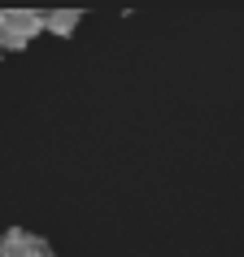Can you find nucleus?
<instances>
[{"mask_svg": "<svg viewBox=\"0 0 244 257\" xmlns=\"http://www.w3.org/2000/svg\"><path fill=\"white\" fill-rule=\"evenodd\" d=\"M35 35H44V14H31V9H5L0 14V53H18Z\"/></svg>", "mask_w": 244, "mask_h": 257, "instance_id": "obj_1", "label": "nucleus"}, {"mask_svg": "<svg viewBox=\"0 0 244 257\" xmlns=\"http://www.w3.org/2000/svg\"><path fill=\"white\" fill-rule=\"evenodd\" d=\"M0 257H53V253H48V244H44L40 235L14 227V231L0 235Z\"/></svg>", "mask_w": 244, "mask_h": 257, "instance_id": "obj_2", "label": "nucleus"}, {"mask_svg": "<svg viewBox=\"0 0 244 257\" xmlns=\"http://www.w3.org/2000/svg\"><path fill=\"white\" fill-rule=\"evenodd\" d=\"M79 27V14L74 9H57V14H44V31H53V35H70V31Z\"/></svg>", "mask_w": 244, "mask_h": 257, "instance_id": "obj_3", "label": "nucleus"}]
</instances>
